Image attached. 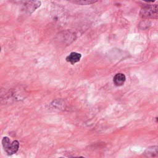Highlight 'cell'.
Instances as JSON below:
<instances>
[{"mask_svg": "<svg viewBox=\"0 0 158 158\" xmlns=\"http://www.w3.org/2000/svg\"><path fill=\"white\" fill-rule=\"evenodd\" d=\"M139 14L143 18H157V6L156 4L146 5L141 9Z\"/></svg>", "mask_w": 158, "mask_h": 158, "instance_id": "obj_2", "label": "cell"}, {"mask_svg": "<svg viewBox=\"0 0 158 158\" xmlns=\"http://www.w3.org/2000/svg\"><path fill=\"white\" fill-rule=\"evenodd\" d=\"M143 1L146 2H154L155 0H143Z\"/></svg>", "mask_w": 158, "mask_h": 158, "instance_id": "obj_8", "label": "cell"}, {"mask_svg": "<svg viewBox=\"0 0 158 158\" xmlns=\"http://www.w3.org/2000/svg\"><path fill=\"white\" fill-rule=\"evenodd\" d=\"M22 6L28 13H32L41 6V2L38 0H23Z\"/></svg>", "mask_w": 158, "mask_h": 158, "instance_id": "obj_3", "label": "cell"}, {"mask_svg": "<svg viewBox=\"0 0 158 158\" xmlns=\"http://www.w3.org/2000/svg\"><path fill=\"white\" fill-rule=\"evenodd\" d=\"M73 4H77L79 5H87L91 4L96 2L98 0H67Z\"/></svg>", "mask_w": 158, "mask_h": 158, "instance_id": "obj_6", "label": "cell"}, {"mask_svg": "<svg viewBox=\"0 0 158 158\" xmlns=\"http://www.w3.org/2000/svg\"><path fill=\"white\" fill-rule=\"evenodd\" d=\"M0 51H1V47H0Z\"/></svg>", "mask_w": 158, "mask_h": 158, "instance_id": "obj_9", "label": "cell"}, {"mask_svg": "<svg viewBox=\"0 0 158 158\" xmlns=\"http://www.w3.org/2000/svg\"><path fill=\"white\" fill-rule=\"evenodd\" d=\"M2 144L6 152L8 155H12L16 153L19 148V143L15 140L11 141L8 137H4L2 140Z\"/></svg>", "mask_w": 158, "mask_h": 158, "instance_id": "obj_1", "label": "cell"}, {"mask_svg": "<svg viewBox=\"0 0 158 158\" xmlns=\"http://www.w3.org/2000/svg\"><path fill=\"white\" fill-rule=\"evenodd\" d=\"M126 80L125 75L122 73H118L114 77L113 81L116 86H122Z\"/></svg>", "mask_w": 158, "mask_h": 158, "instance_id": "obj_4", "label": "cell"}, {"mask_svg": "<svg viewBox=\"0 0 158 158\" xmlns=\"http://www.w3.org/2000/svg\"><path fill=\"white\" fill-rule=\"evenodd\" d=\"M157 146H152L151 148H149L146 149L145 153L147 154L148 157H153L155 156L154 154H157Z\"/></svg>", "mask_w": 158, "mask_h": 158, "instance_id": "obj_7", "label": "cell"}, {"mask_svg": "<svg viewBox=\"0 0 158 158\" xmlns=\"http://www.w3.org/2000/svg\"><path fill=\"white\" fill-rule=\"evenodd\" d=\"M81 57V54L76 52H72L66 57V60L72 64H74L75 63L79 62Z\"/></svg>", "mask_w": 158, "mask_h": 158, "instance_id": "obj_5", "label": "cell"}]
</instances>
